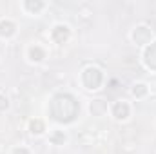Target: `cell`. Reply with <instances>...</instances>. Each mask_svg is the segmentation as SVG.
<instances>
[{"mask_svg":"<svg viewBox=\"0 0 156 154\" xmlns=\"http://www.w3.org/2000/svg\"><path fill=\"white\" fill-rule=\"evenodd\" d=\"M127 113H129V107L125 103H116L115 105V114H116V118H125Z\"/></svg>","mask_w":156,"mask_h":154,"instance_id":"1","label":"cell"},{"mask_svg":"<svg viewBox=\"0 0 156 154\" xmlns=\"http://www.w3.org/2000/svg\"><path fill=\"white\" fill-rule=\"evenodd\" d=\"M31 129H33V132H42L44 125H42V121H33L31 123Z\"/></svg>","mask_w":156,"mask_h":154,"instance_id":"2","label":"cell"},{"mask_svg":"<svg viewBox=\"0 0 156 154\" xmlns=\"http://www.w3.org/2000/svg\"><path fill=\"white\" fill-rule=\"evenodd\" d=\"M15 154H27V151H26V149H16Z\"/></svg>","mask_w":156,"mask_h":154,"instance_id":"3","label":"cell"}]
</instances>
